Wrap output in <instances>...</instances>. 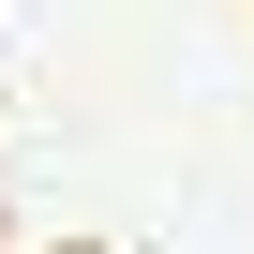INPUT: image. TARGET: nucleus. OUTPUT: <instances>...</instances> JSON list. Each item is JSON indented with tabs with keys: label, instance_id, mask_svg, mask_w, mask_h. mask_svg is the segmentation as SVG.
<instances>
[]
</instances>
